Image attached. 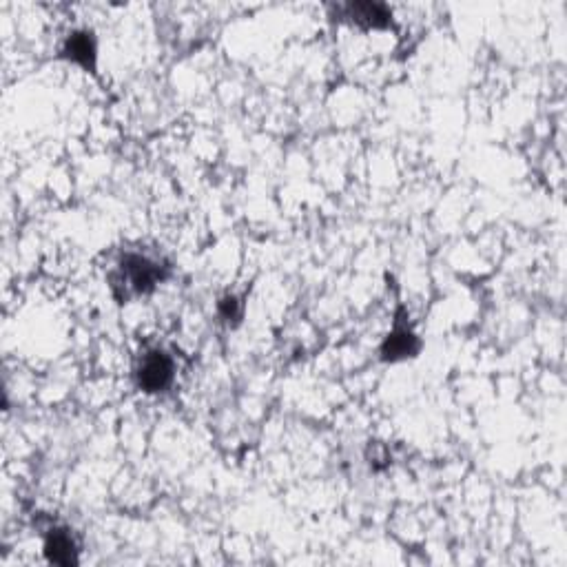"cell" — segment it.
Segmentation results:
<instances>
[{"instance_id":"cell-1","label":"cell","mask_w":567,"mask_h":567,"mask_svg":"<svg viewBox=\"0 0 567 567\" xmlns=\"http://www.w3.org/2000/svg\"><path fill=\"white\" fill-rule=\"evenodd\" d=\"M171 266L156 257L144 253H125L120 257L116 271L111 273V291L120 304H127L133 297L151 295L158 284L167 280Z\"/></svg>"},{"instance_id":"cell-2","label":"cell","mask_w":567,"mask_h":567,"mask_svg":"<svg viewBox=\"0 0 567 567\" xmlns=\"http://www.w3.org/2000/svg\"><path fill=\"white\" fill-rule=\"evenodd\" d=\"M175 379V364L171 355L160 348L147 350L136 368V384L147 395H160L169 390Z\"/></svg>"},{"instance_id":"cell-3","label":"cell","mask_w":567,"mask_h":567,"mask_svg":"<svg viewBox=\"0 0 567 567\" xmlns=\"http://www.w3.org/2000/svg\"><path fill=\"white\" fill-rule=\"evenodd\" d=\"M419 353H421V339L410 328L408 313L399 306L393 331L386 335V339L381 342V348H379L381 362H386V364L406 362V359L419 357Z\"/></svg>"},{"instance_id":"cell-4","label":"cell","mask_w":567,"mask_h":567,"mask_svg":"<svg viewBox=\"0 0 567 567\" xmlns=\"http://www.w3.org/2000/svg\"><path fill=\"white\" fill-rule=\"evenodd\" d=\"M337 14L350 20V23L366 29V32H386L393 27V12L384 3H373V0H364V3H346L337 7Z\"/></svg>"},{"instance_id":"cell-5","label":"cell","mask_w":567,"mask_h":567,"mask_svg":"<svg viewBox=\"0 0 567 567\" xmlns=\"http://www.w3.org/2000/svg\"><path fill=\"white\" fill-rule=\"evenodd\" d=\"M60 58L67 60V63H74L82 67L87 74H96L98 67V40L96 34L91 29H76L71 32L63 47H60Z\"/></svg>"},{"instance_id":"cell-6","label":"cell","mask_w":567,"mask_h":567,"mask_svg":"<svg viewBox=\"0 0 567 567\" xmlns=\"http://www.w3.org/2000/svg\"><path fill=\"white\" fill-rule=\"evenodd\" d=\"M45 559L51 565H63V567L78 565L80 545L76 541L74 530L63 528V525L51 528L45 536Z\"/></svg>"},{"instance_id":"cell-7","label":"cell","mask_w":567,"mask_h":567,"mask_svg":"<svg viewBox=\"0 0 567 567\" xmlns=\"http://www.w3.org/2000/svg\"><path fill=\"white\" fill-rule=\"evenodd\" d=\"M218 313L220 317L224 319L226 324L229 326H237L242 322V317H244V302L240 300V297H235V295H226L220 300L218 304Z\"/></svg>"},{"instance_id":"cell-8","label":"cell","mask_w":567,"mask_h":567,"mask_svg":"<svg viewBox=\"0 0 567 567\" xmlns=\"http://www.w3.org/2000/svg\"><path fill=\"white\" fill-rule=\"evenodd\" d=\"M368 463L373 470H384L390 463V455L381 443H370L368 446Z\"/></svg>"}]
</instances>
